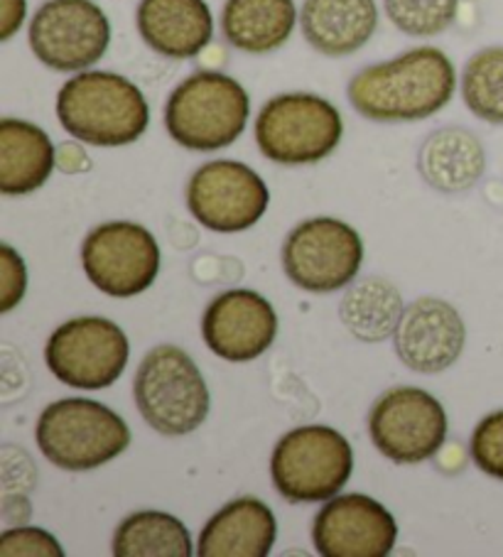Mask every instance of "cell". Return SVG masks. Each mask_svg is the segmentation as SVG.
<instances>
[{"label": "cell", "mask_w": 503, "mask_h": 557, "mask_svg": "<svg viewBox=\"0 0 503 557\" xmlns=\"http://www.w3.org/2000/svg\"><path fill=\"white\" fill-rule=\"evenodd\" d=\"M135 25L143 42L168 60H192L214 37V15L207 0H140Z\"/></svg>", "instance_id": "e0dca14e"}, {"label": "cell", "mask_w": 503, "mask_h": 557, "mask_svg": "<svg viewBox=\"0 0 503 557\" xmlns=\"http://www.w3.org/2000/svg\"><path fill=\"white\" fill-rule=\"evenodd\" d=\"M128 354V337L119 324L106 317H76L52 332L45 361L64 386L101 391L121 379Z\"/></svg>", "instance_id": "ba28073f"}, {"label": "cell", "mask_w": 503, "mask_h": 557, "mask_svg": "<svg viewBox=\"0 0 503 557\" xmlns=\"http://www.w3.org/2000/svg\"><path fill=\"white\" fill-rule=\"evenodd\" d=\"M462 99L479 121L503 126V45L483 47L464 64Z\"/></svg>", "instance_id": "d4e9b609"}, {"label": "cell", "mask_w": 503, "mask_h": 557, "mask_svg": "<svg viewBox=\"0 0 503 557\" xmlns=\"http://www.w3.org/2000/svg\"><path fill=\"white\" fill-rule=\"evenodd\" d=\"M27 290L25 261L11 246H0V312H11L23 302Z\"/></svg>", "instance_id": "f1b7e54d"}, {"label": "cell", "mask_w": 503, "mask_h": 557, "mask_svg": "<svg viewBox=\"0 0 503 557\" xmlns=\"http://www.w3.org/2000/svg\"><path fill=\"white\" fill-rule=\"evenodd\" d=\"M278 541V521L258 498H236L209 518L197 541L199 557H266Z\"/></svg>", "instance_id": "d6986e66"}, {"label": "cell", "mask_w": 503, "mask_h": 557, "mask_svg": "<svg viewBox=\"0 0 503 557\" xmlns=\"http://www.w3.org/2000/svg\"><path fill=\"white\" fill-rule=\"evenodd\" d=\"M344 136L340 109L324 96L280 94L260 109L256 143L278 165H312L332 156Z\"/></svg>", "instance_id": "8992f818"}, {"label": "cell", "mask_w": 503, "mask_h": 557, "mask_svg": "<svg viewBox=\"0 0 503 557\" xmlns=\"http://www.w3.org/2000/svg\"><path fill=\"white\" fill-rule=\"evenodd\" d=\"M57 165V148L50 136L23 119L0 121V191L23 197L40 189Z\"/></svg>", "instance_id": "44dd1931"}, {"label": "cell", "mask_w": 503, "mask_h": 557, "mask_svg": "<svg viewBox=\"0 0 503 557\" xmlns=\"http://www.w3.org/2000/svg\"><path fill=\"white\" fill-rule=\"evenodd\" d=\"M33 54L54 72L94 66L111 45V23L94 0H45L27 30Z\"/></svg>", "instance_id": "9c48e42d"}, {"label": "cell", "mask_w": 503, "mask_h": 557, "mask_svg": "<svg viewBox=\"0 0 503 557\" xmlns=\"http://www.w3.org/2000/svg\"><path fill=\"white\" fill-rule=\"evenodd\" d=\"M27 15V0H0V42L13 40L21 33Z\"/></svg>", "instance_id": "f546056e"}, {"label": "cell", "mask_w": 503, "mask_h": 557, "mask_svg": "<svg viewBox=\"0 0 503 557\" xmlns=\"http://www.w3.org/2000/svg\"><path fill=\"white\" fill-rule=\"evenodd\" d=\"M57 119L74 140L121 148L148 131L150 109L143 91L123 74L84 70L57 94Z\"/></svg>", "instance_id": "7a4b0ae2"}, {"label": "cell", "mask_w": 503, "mask_h": 557, "mask_svg": "<svg viewBox=\"0 0 503 557\" xmlns=\"http://www.w3.org/2000/svg\"><path fill=\"white\" fill-rule=\"evenodd\" d=\"M364 261L356 228L340 219H309L283 244V268L299 290L327 295L349 285Z\"/></svg>", "instance_id": "30bf717a"}, {"label": "cell", "mask_w": 503, "mask_h": 557, "mask_svg": "<svg viewBox=\"0 0 503 557\" xmlns=\"http://www.w3.org/2000/svg\"><path fill=\"white\" fill-rule=\"evenodd\" d=\"M40 453L64 472H89L109 465L131 445L125 420L103 403L64 398L42 410L35 428Z\"/></svg>", "instance_id": "277c9868"}, {"label": "cell", "mask_w": 503, "mask_h": 557, "mask_svg": "<svg viewBox=\"0 0 503 557\" xmlns=\"http://www.w3.org/2000/svg\"><path fill=\"white\" fill-rule=\"evenodd\" d=\"M0 555L3 557H17V555H33V557H62L64 547L52 533L42 531V528H11L0 537Z\"/></svg>", "instance_id": "83f0119b"}, {"label": "cell", "mask_w": 503, "mask_h": 557, "mask_svg": "<svg viewBox=\"0 0 503 557\" xmlns=\"http://www.w3.org/2000/svg\"><path fill=\"white\" fill-rule=\"evenodd\" d=\"M457 89V72L438 47H415L389 62L364 66L349 82V103L376 123H410L440 113Z\"/></svg>", "instance_id": "6da1fadb"}, {"label": "cell", "mask_w": 503, "mask_h": 557, "mask_svg": "<svg viewBox=\"0 0 503 557\" xmlns=\"http://www.w3.org/2000/svg\"><path fill=\"white\" fill-rule=\"evenodd\" d=\"M383 8L403 35L434 37L454 23L459 0H383Z\"/></svg>", "instance_id": "484cf974"}, {"label": "cell", "mask_w": 503, "mask_h": 557, "mask_svg": "<svg viewBox=\"0 0 503 557\" xmlns=\"http://www.w3.org/2000/svg\"><path fill=\"white\" fill-rule=\"evenodd\" d=\"M82 265L103 295L133 297L148 290L160 273V246L148 228L111 221L84 238Z\"/></svg>", "instance_id": "7c38bea8"}, {"label": "cell", "mask_w": 503, "mask_h": 557, "mask_svg": "<svg viewBox=\"0 0 503 557\" xmlns=\"http://www.w3.org/2000/svg\"><path fill=\"white\" fill-rule=\"evenodd\" d=\"M471 459L483 474L503 482V410L491 412L474 428Z\"/></svg>", "instance_id": "4316f807"}, {"label": "cell", "mask_w": 503, "mask_h": 557, "mask_svg": "<svg viewBox=\"0 0 503 557\" xmlns=\"http://www.w3.org/2000/svg\"><path fill=\"white\" fill-rule=\"evenodd\" d=\"M373 447L395 465H420L440 453L447 437V412L428 391H385L369 412Z\"/></svg>", "instance_id": "8fae6325"}, {"label": "cell", "mask_w": 503, "mask_h": 557, "mask_svg": "<svg viewBox=\"0 0 503 557\" xmlns=\"http://www.w3.org/2000/svg\"><path fill=\"white\" fill-rule=\"evenodd\" d=\"M250 99L234 76L197 72L172 89L164 106V128L177 146L214 152L234 146L246 131Z\"/></svg>", "instance_id": "3957f363"}, {"label": "cell", "mask_w": 503, "mask_h": 557, "mask_svg": "<svg viewBox=\"0 0 503 557\" xmlns=\"http://www.w3.org/2000/svg\"><path fill=\"white\" fill-rule=\"evenodd\" d=\"M403 297L385 277H366L344 295L340 317L346 330L366 344L393 337L403 317Z\"/></svg>", "instance_id": "603a6c76"}, {"label": "cell", "mask_w": 503, "mask_h": 557, "mask_svg": "<svg viewBox=\"0 0 503 557\" xmlns=\"http://www.w3.org/2000/svg\"><path fill=\"white\" fill-rule=\"evenodd\" d=\"M79 143H62L60 150H57V165H60V170L66 172V175H76V172H86L91 168V160Z\"/></svg>", "instance_id": "4dcf8cb0"}, {"label": "cell", "mask_w": 503, "mask_h": 557, "mask_svg": "<svg viewBox=\"0 0 503 557\" xmlns=\"http://www.w3.org/2000/svg\"><path fill=\"white\" fill-rule=\"evenodd\" d=\"M467 330L459 312L440 297H420L403 310L393 347L405 367L418 373L447 371L462 357Z\"/></svg>", "instance_id": "2e32d148"}, {"label": "cell", "mask_w": 503, "mask_h": 557, "mask_svg": "<svg viewBox=\"0 0 503 557\" xmlns=\"http://www.w3.org/2000/svg\"><path fill=\"white\" fill-rule=\"evenodd\" d=\"M297 23L295 0H226L221 11V33L226 42L246 54L280 50Z\"/></svg>", "instance_id": "7402d4cb"}, {"label": "cell", "mask_w": 503, "mask_h": 557, "mask_svg": "<svg viewBox=\"0 0 503 557\" xmlns=\"http://www.w3.org/2000/svg\"><path fill=\"white\" fill-rule=\"evenodd\" d=\"M418 170L432 189L459 195L483 177L487 150L471 131L444 126L425 138L418 152Z\"/></svg>", "instance_id": "ffe728a7"}, {"label": "cell", "mask_w": 503, "mask_h": 557, "mask_svg": "<svg viewBox=\"0 0 503 557\" xmlns=\"http://www.w3.org/2000/svg\"><path fill=\"white\" fill-rule=\"evenodd\" d=\"M133 398L143 420L168 437H182L201 428L211 398L207 381L185 349L155 347L140 361L133 381Z\"/></svg>", "instance_id": "5b68a950"}, {"label": "cell", "mask_w": 503, "mask_h": 557, "mask_svg": "<svg viewBox=\"0 0 503 557\" xmlns=\"http://www.w3.org/2000/svg\"><path fill=\"white\" fill-rule=\"evenodd\" d=\"M354 472V449L342 432L327 425L290 430L270 457V476L293 504L329 502Z\"/></svg>", "instance_id": "52a82bcc"}, {"label": "cell", "mask_w": 503, "mask_h": 557, "mask_svg": "<svg viewBox=\"0 0 503 557\" xmlns=\"http://www.w3.org/2000/svg\"><path fill=\"white\" fill-rule=\"evenodd\" d=\"M201 334L217 357L236 363L254 361L273 347L278 314L256 290H226L209 302Z\"/></svg>", "instance_id": "9a60e30c"}, {"label": "cell", "mask_w": 503, "mask_h": 557, "mask_svg": "<svg viewBox=\"0 0 503 557\" xmlns=\"http://www.w3.org/2000/svg\"><path fill=\"white\" fill-rule=\"evenodd\" d=\"M395 541L393 513L366 494L329 498L312 523L315 550L322 557H385Z\"/></svg>", "instance_id": "5bb4252c"}, {"label": "cell", "mask_w": 503, "mask_h": 557, "mask_svg": "<svg viewBox=\"0 0 503 557\" xmlns=\"http://www.w3.org/2000/svg\"><path fill=\"white\" fill-rule=\"evenodd\" d=\"M115 557H192L195 543L187 525L164 511H138L125 518L113 535Z\"/></svg>", "instance_id": "cb8c5ba5"}, {"label": "cell", "mask_w": 503, "mask_h": 557, "mask_svg": "<svg viewBox=\"0 0 503 557\" xmlns=\"http://www.w3.org/2000/svg\"><path fill=\"white\" fill-rule=\"evenodd\" d=\"M299 30L319 54H354L379 30V5L376 0H305Z\"/></svg>", "instance_id": "ac0fdd59"}, {"label": "cell", "mask_w": 503, "mask_h": 557, "mask_svg": "<svg viewBox=\"0 0 503 557\" xmlns=\"http://www.w3.org/2000/svg\"><path fill=\"white\" fill-rule=\"evenodd\" d=\"M268 201L263 177L238 160L207 162L187 185L192 216L217 234H238L256 226Z\"/></svg>", "instance_id": "4fadbf2b"}]
</instances>
